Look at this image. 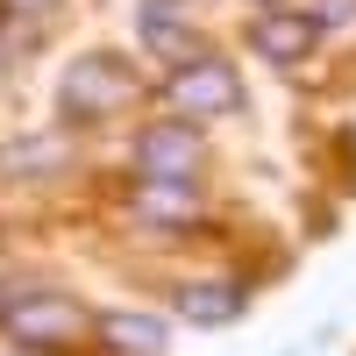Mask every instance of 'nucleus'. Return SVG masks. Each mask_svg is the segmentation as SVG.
Listing matches in <instances>:
<instances>
[{"label": "nucleus", "mask_w": 356, "mask_h": 356, "mask_svg": "<svg viewBox=\"0 0 356 356\" xmlns=\"http://www.w3.org/2000/svg\"><path fill=\"white\" fill-rule=\"evenodd\" d=\"M136 100V72L129 57L114 50H86L65 65V79H57V114L65 122H107V114H122Z\"/></svg>", "instance_id": "f257e3e1"}, {"label": "nucleus", "mask_w": 356, "mask_h": 356, "mask_svg": "<svg viewBox=\"0 0 356 356\" xmlns=\"http://www.w3.org/2000/svg\"><path fill=\"white\" fill-rule=\"evenodd\" d=\"M164 100H171L178 122H214V114L243 107V79H235L228 57H193V65H171Z\"/></svg>", "instance_id": "f03ea898"}, {"label": "nucleus", "mask_w": 356, "mask_h": 356, "mask_svg": "<svg viewBox=\"0 0 356 356\" xmlns=\"http://www.w3.org/2000/svg\"><path fill=\"white\" fill-rule=\"evenodd\" d=\"M22 349H72L93 321H86V307L79 300H65V292H29V300H15L8 307V321H0Z\"/></svg>", "instance_id": "7ed1b4c3"}, {"label": "nucleus", "mask_w": 356, "mask_h": 356, "mask_svg": "<svg viewBox=\"0 0 356 356\" xmlns=\"http://www.w3.org/2000/svg\"><path fill=\"white\" fill-rule=\"evenodd\" d=\"M200 157H207V143H200V129L193 122H150L136 136V171L143 178H200Z\"/></svg>", "instance_id": "20e7f679"}, {"label": "nucleus", "mask_w": 356, "mask_h": 356, "mask_svg": "<svg viewBox=\"0 0 356 356\" xmlns=\"http://www.w3.org/2000/svg\"><path fill=\"white\" fill-rule=\"evenodd\" d=\"M250 43H257L264 65H307L314 43H321V22L314 15H292V8H264L250 22Z\"/></svg>", "instance_id": "39448f33"}, {"label": "nucleus", "mask_w": 356, "mask_h": 356, "mask_svg": "<svg viewBox=\"0 0 356 356\" xmlns=\"http://www.w3.org/2000/svg\"><path fill=\"white\" fill-rule=\"evenodd\" d=\"M136 214L143 221H157V228H193L200 221V193H193V178H136Z\"/></svg>", "instance_id": "423d86ee"}, {"label": "nucleus", "mask_w": 356, "mask_h": 356, "mask_svg": "<svg viewBox=\"0 0 356 356\" xmlns=\"http://www.w3.org/2000/svg\"><path fill=\"white\" fill-rule=\"evenodd\" d=\"M178 8H186V0H143V43H150L157 57H178V65H193V29L178 22Z\"/></svg>", "instance_id": "0eeeda50"}, {"label": "nucleus", "mask_w": 356, "mask_h": 356, "mask_svg": "<svg viewBox=\"0 0 356 356\" xmlns=\"http://www.w3.org/2000/svg\"><path fill=\"white\" fill-rule=\"evenodd\" d=\"M93 328H100L107 349H122V356H164V321H150V314H100Z\"/></svg>", "instance_id": "6e6552de"}, {"label": "nucleus", "mask_w": 356, "mask_h": 356, "mask_svg": "<svg viewBox=\"0 0 356 356\" xmlns=\"http://www.w3.org/2000/svg\"><path fill=\"white\" fill-rule=\"evenodd\" d=\"M65 164V143L57 136H15V143H0V171L8 178H43Z\"/></svg>", "instance_id": "1a4fd4ad"}, {"label": "nucleus", "mask_w": 356, "mask_h": 356, "mask_svg": "<svg viewBox=\"0 0 356 356\" xmlns=\"http://www.w3.org/2000/svg\"><path fill=\"white\" fill-rule=\"evenodd\" d=\"M178 314H186L193 328H221V321L243 314V292H235V285H186V292H178Z\"/></svg>", "instance_id": "9d476101"}, {"label": "nucleus", "mask_w": 356, "mask_h": 356, "mask_svg": "<svg viewBox=\"0 0 356 356\" xmlns=\"http://www.w3.org/2000/svg\"><path fill=\"white\" fill-rule=\"evenodd\" d=\"M57 8V0H0V22H15V29H29V22H43Z\"/></svg>", "instance_id": "9b49d317"}, {"label": "nucleus", "mask_w": 356, "mask_h": 356, "mask_svg": "<svg viewBox=\"0 0 356 356\" xmlns=\"http://www.w3.org/2000/svg\"><path fill=\"white\" fill-rule=\"evenodd\" d=\"M349 15H356V0H321V8H314L321 29H328V22H349Z\"/></svg>", "instance_id": "f8f14e48"}, {"label": "nucleus", "mask_w": 356, "mask_h": 356, "mask_svg": "<svg viewBox=\"0 0 356 356\" xmlns=\"http://www.w3.org/2000/svg\"><path fill=\"white\" fill-rule=\"evenodd\" d=\"M8 307H15V292H8V285H0V321H8Z\"/></svg>", "instance_id": "ddd939ff"}, {"label": "nucleus", "mask_w": 356, "mask_h": 356, "mask_svg": "<svg viewBox=\"0 0 356 356\" xmlns=\"http://www.w3.org/2000/svg\"><path fill=\"white\" fill-rule=\"evenodd\" d=\"M257 8H285V0H257Z\"/></svg>", "instance_id": "4468645a"}]
</instances>
